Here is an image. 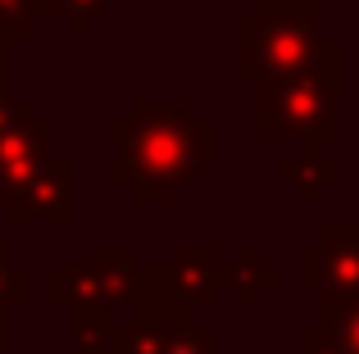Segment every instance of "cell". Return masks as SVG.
<instances>
[{"label":"cell","mask_w":359,"mask_h":354,"mask_svg":"<svg viewBox=\"0 0 359 354\" xmlns=\"http://www.w3.org/2000/svg\"><path fill=\"white\" fill-rule=\"evenodd\" d=\"M150 282L168 295V300L187 304V309H210L219 291L228 286V268L219 264L214 246H177L168 268H146Z\"/></svg>","instance_id":"6"},{"label":"cell","mask_w":359,"mask_h":354,"mask_svg":"<svg viewBox=\"0 0 359 354\" xmlns=\"http://www.w3.org/2000/svg\"><path fill=\"white\" fill-rule=\"evenodd\" d=\"M9 222L23 227V222H50V227H64L73 218V169L64 160H50L14 200L5 204Z\"/></svg>","instance_id":"7"},{"label":"cell","mask_w":359,"mask_h":354,"mask_svg":"<svg viewBox=\"0 0 359 354\" xmlns=\"http://www.w3.org/2000/svg\"><path fill=\"white\" fill-rule=\"evenodd\" d=\"M46 164H50V123L23 118L0 132V204L14 200Z\"/></svg>","instance_id":"8"},{"label":"cell","mask_w":359,"mask_h":354,"mask_svg":"<svg viewBox=\"0 0 359 354\" xmlns=\"http://www.w3.org/2000/svg\"><path fill=\"white\" fill-rule=\"evenodd\" d=\"M141 282V264L132 246H96L91 264L50 268V304L64 313H114L132 304Z\"/></svg>","instance_id":"4"},{"label":"cell","mask_w":359,"mask_h":354,"mask_svg":"<svg viewBox=\"0 0 359 354\" xmlns=\"http://www.w3.org/2000/svg\"><path fill=\"white\" fill-rule=\"evenodd\" d=\"M278 182L291 186V191H296L305 204H314L318 195H323V186L341 182V169H337V164H327L323 155H318V141H300V150L291 155V160L278 164Z\"/></svg>","instance_id":"9"},{"label":"cell","mask_w":359,"mask_h":354,"mask_svg":"<svg viewBox=\"0 0 359 354\" xmlns=\"http://www.w3.org/2000/svg\"><path fill=\"white\" fill-rule=\"evenodd\" d=\"M105 9H109V0H46V14L50 18H64L69 23V32L78 36H91V27L105 18Z\"/></svg>","instance_id":"12"},{"label":"cell","mask_w":359,"mask_h":354,"mask_svg":"<svg viewBox=\"0 0 359 354\" xmlns=\"http://www.w3.org/2000/svg\"><path fill=\"white\" fill-rule=\"evenodd\" d=\"M337 69L341 64H323V69H305L291 78H264L255 82V136L259 141H282V136H300V141H337Z\"/></svg>","instance_id":"3"},{"label":"cell","mask_w":359,"mask_h":354,"mask_svg":"<svg viewBox=\"0 0 359 354\" xmlns=\"http://www.w3.org/2000/svg\"><path fill=\"white\" fill-rule=\"evenodd\" d=\"M5 45H9V41H0V96L9 91V64H5Z\"/></svg>","instance_id":"17"},{"label":"cell","mask_w":359,"mask_h":354,"mask_svg":"<svg viewBox=\"0 0 359 354\" xmlns=\"http://www.w3.org/2000/svg\"><path fill=\"white\" fill-rule=\"evenodd\" d=\"M9 346V309H0V350Z\"/></svg>","instance_id":"18"},{"label":"cell","mask_w":359,"mask_h":354,"mask_svg":"<svg viewBox=\"0 0 359 354\" xmlns=\"http://www.w3.org/2000/svg\"><path fill=\"white\" fill-rule=\"evenodd\" d=\"M23 118H32L27 100H14V96L5 91V96H0V132H9V127H14V123H23Z\"/></svg>","instance_id":"16"},{"label":"cell","mask_w":359,"mask_h":354,"mask_svg":"<svg viewBox=\"0 0 359 354\" xmlns=\"http://www.w3.org/2000/svg\"><path fill=\"white\" fill-rule=\"evenodd\" d=\"M69 327H73L69 354H118L114 313H69Z\"/></svg>","instance_id":"11"},{"label":"cell","mask_w":359,"mask_h":354,"mask_svg":"<svg viewBox=\"0 0 359 354\" xmlns=\"http://www.w3.org/2000/svg\"><path fill=\"white\" fill-rule=\"evenodd\" d=\"M32 286H27V268L9 259V250L0 246V309H23Z\"/></svg>","instance_id":"14"},{"label":"cell","mask_w":359,"mask_h":354,"mask_svg":"<svg viewBox=\"0 0 359 354\" xmlns=\"http://www.w3.org/2000/svg\"><path fill=\"white\" fill-rule=\"evenodd\" d=\"M296 341H300V354H341L332 346V337H327L323 327H300L296 332Z\"/></svg>","instance_id":"15"},{"label":"cell","mask_w":359,"mask_h":354,"mask_svg":"<svg viewBox=\"0 0 359 354\" xmlns=\"http://www.w3.org/2000/svg\"><path fill=\"white\" fill-rule=\"evenodd\" d=\"M46 14V0H0V41H18L27 36L32 18Z\"/></svg>","instance_id":"13"},{"label":"cell","mask_w":359,"mask_h":354,"mask_svg":"<svg viewBox=\"0 0 359 354\" xmlns=\"http://www.w3.org/2000/svg\"><path fill=\"white\" fill-rule=\"evenodd\" d=\"M300 286L318 300H341L359 291V222H323L309 246H300Z\"/></svg>","instance_id":"5"},{"label":"cell","mask_w":359,"mask_h":354,"mask_svg":"<svg viewBox=\"0 0 359 354\" xmlns=\"http://www.w3.org/2000/svg\"><path fill=\"white\" fill-rule=\"evenodd\" d=\"M214 123L196 114L191 100L150 105L137 100L132 114L114 123V182L132 191L137 204H173L187 182H196L201 164L214 160Z\"/></svg>","instance_id":"1"},{"label":"cell","mask_w":359,"mask_h":354,"mask_svg":"<svg viewBox=\"0 0 359 354\" xmlns=\"http://www.w3.org/2000/svg\"><path fill=\"white\" fill-rule=\"evenodd\" d=\"M318 327L341 354H359V291L341 300H318Z\"/></svg>","instance_id":"10"},{"label":"cell","mask_w":359,"mask_h":354,"mask_svg":"<svg viewBox=\"0 0 359 354\" xmlns=\"http://www.w3.org/2000/svg\"><path fill=\"white\" fill-rule=\"evenodd\" d=\"M323 64H341V45L318 32V0H259L237 18L232 69L241 82L291 78Z\"/></svg>","instance_id":"2"}]
</instances>
